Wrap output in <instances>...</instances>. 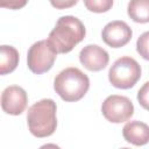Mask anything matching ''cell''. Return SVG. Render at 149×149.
<instances>
[{"instance_id": "6da1fadb", "label": "cell", "mask_w": 149, "mask_h": 149, "mask_svg": "<svg viewBox=\"0 0 149 149\" xmlns=\"http://www.w3.org/2000/svg\"><path fill=\"white\" fill-rule=\"evenodd\" d=\"M85 34V26L78 17L65 15L58 19L48 40L58 54H66L84 40Z\"/></svg>"}, {"instance_id": "7a4b0ae2", "label": "cell", "mask_w": 149, "mask_h": 149, "mask_svg": "<svg viewBox=\"0 0 149 149\" xmlns=\"http://www.w3.org/2000/svg\"><path fill=\"white\" fill-rule=\"evenodd\" d=\"M57 106L52 99H42L28 109L27 122L30 133L36 137H47L55 133L57 127Z\"/></svg>"}, {"instance_id": "3957f363", "label": "cell", "mask_w": 149, "mask_h": 149, "mask_svg": "<svg viewBox=\"0 0 149 149\" xmlns=\"http://www.w3.org/2000/svg\"><path fill=\"white\" fill-rule=\"evenodd\" d=\"M54 88L64 101H78L87 93L90 79L78 68H66L56 76Z\"/></svg>"}, {"instance_id": "277c9868", "label": "cell", "mask_w": 149, "mask_h": 149, "mask_svg": "<svg viewBox=\"0 0 149 149\" xmlns=\"http://www.w3.org/2000/svg\"><path fill=\"white\" fill-rule=\"evenodd\" d=\"M141 78V66L132 57L123 56L118 58L108 71L109 83L121 90L133 87Z\"/></svg>"}, {"instance_id": "5b68a950", "label": "cell", "mask_w": 149, "mask_h": 149, "mask_svg": "<svg viewBox=\"0 0 149 149\" xmlns=\"http://www.w3.org/2000/svg\"><path fill=\"white\" fill-rule=\"evenodd\" d=\"M57 51L49 42V40H41L35 42L28 50L27 64L33 73L41 74L49 71L57 57Z\"/></svg>"}, {"instance_id": "8992f818", "label": "cell", "mask_w": 149, "mask_h": 149, "mask_svg": "<svg viewBox=\"0 0 149 149\" xmlns=\"http://www.w3.org/2000/svg\"><path fill=\"white\" fill-rule=\"evenodd\" d=\"M101 112L105 119L113 123H121L128 121L134 114V106L129 98L119 94L107 97L102 105Z\"/></svg>"}, {"instance_id": "52a82bcc", "label": "cell", "mask_w": 149, "mask_h": 149, "mask_svg": "<svg viewBox=\"0 0 149 149\" xmlns=\"http://www.w3.org/2000/svg\"><path fill=\"white\" fill-rule=\"evenodd\" d=\"M133 31L125 21H112L107 23L102 31V41L111 48H121L132 40Z\"/></svg>"}, {"instance_id": "ba28073f", "label": "cell", "mask_w": 149, "mask_h": 149, "mask_svg": "<svg viewBox=\"0 0 149 149\" xmlns=\"http://www.w3.org/2000/svg\"><path fill=\"white\" fill-rule=\"evenodd\" d=\"M28 97L26 91L17 86L12 85L3 90L1 94L2 111L10 115H20L27 107Z\"/></svg>"}, {"instance_id": "9c48e42d", "label": "cell", "mask_w": 149, "mask_h": 149, "mask_svg": "<svg viewBox=\"0 0 149 149\" xmlns=\"http://www.w3.org/2000/svg\"><path fill=\"white\" fill-rule=\"evenodd\" d=\"M80 63L90 71L97 72L105 69L109 62L108 52L97 44H88L79 52Z\"/></svg>"}, {"instance_id": "30bf717a", "label": "cell", "mask_w": 149, "mask_h": 149, "mask_svg": "<svg viewBox=\"0 0 149 149\" xmlns=\"http://www.w3.org/2000/svg\"><path fill=\"white\" fill-rule=\"evenodd\" d=\"M123 139L134 146H144L149 142V126L141 121H129L122 128Z\"/></svg>"}, {"instance_id": "8fae6325", "label": "cell", "mask_w": 149, "mask_h": 149, "mask_svg": "<svg viewBox=\"0 0 149 149\" xmlns=\"http://www.w3.org/2000/svg\"><path fill=\"white\" fill-rule=\"evenodd\" d=\"M19 64V51L10 45L0 48V74L13 72Z\"/></svg>"}, {"instance_id": "7c38bea8", "label": "cell", "mask_w": 149, "mask_h": 149, "mask_svg": "<svg viewBox=\"0 0 149 149\" xmlns=\"http://www.w3.org/2000/svg\"><path fill=\"white\" fill-rule=\"evenodd\" d=\"M128 16L137 23L149 22V0H130L127 7Z\"/></svg>"}, {"instance_id": "4fadbf2b", "label": "cell", "mask_w": 149, "mask_h": 149, "mask_svg": "<svg viewBox=\"0 0 149 149\" xmlns=\"http://www.w3.org/2000/svg\"><path fill=\"white\" fill-rule=\"evenodd\" d=\"M85 7L93 13L108 12L113 6V0H83Z\"/></svg>"}, {"instance_id": "5bb4252c", "label": "cell", "mask_w": 149, "mask_h": 149, "mask_svg": "<svg viewBox=\"0 0 149 149\" xmlns=\"http://www.w3.org/2000/svg\"><path fill=\"white\" fill-rule=\"evenodd\" d=\"M136 50L143 59L149 61V31L140 35L136 42Z\"/></svg>"}, {"instance_id": "9a60e30c", "label": "cell", "mask_w": 149, "mask_h": 149, "mask_svg": "<svg viewBox=\"0 0 149 149\" xmlns=\"http://www.w3.org/2000/svg\"><path fill=\"white\" fill-rule=\"evenodd\" d=\"M137 101L139 104L147 111H149V81L143 84V86L137 92Z\"/></svg>"}, {"instance_id": "2e32d148", "label": "cell", "mask_w": 149, "mask_h": 149, "mask_svg": "<svg viewBox=\"0 0 149 149\" xmlns=\"http://www.w3.org/2000/svg\"><path fill=\"white\" fill-rule=\"evenodd\" d=\"M28 0H0V7L9 9H20L27 5Z\"/></svg>"}, {"instance_id": "e0dca14e", "label": "cell", "mask_w": 149, "mask_h": 149, "mask_svg": "<svg viewBox=\"0 0 149 149\" xmlns=\"http://www.w3.org/2000/svg\"><path fill=\"white\" fill-rule=\"evenodd\" d=\"M78 0H50V3L56 9H66L70 7H73Z\"/></svg>"}]
</instances>
